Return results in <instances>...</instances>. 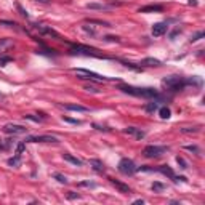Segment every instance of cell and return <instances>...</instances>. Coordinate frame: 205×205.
Returning <instances> with one entry per match:
<instances>
[{
    "instance_id": "cell-32",
    "label": "cell",
    "mask_w": 205,
    "mask_h": 205,
    "mask_svg": "<svg viewBox=\"0 0 205 205\" xmlns=\"http://www.w3.org/2000/svg\"><path fill=\"white\" fill-rule=\"evenodd\" d=\"M176 162H178L180 165H181V168H187V162H186L183 157H176Z\"/></svg>"
},
{
    "instance_id": "cell-13",
    "label": "cell",
    "mask_w": 205,
    "mask_h": 205,
    "mask_svg": "<svg viewBox=\"0 0 205 205\" xmlns=\"http://www.w3.org/2000/svg\"><path fill=\"white\" fill-rule=\"evenodd\" d=\"M90 167L95 170V172H98V173H103L104 172V163L101 162V160H98V159H90Z\"/></svg>"
},
{
    "instance_id": "cell-28",
    "label": "cell",
    "mask_w": 205,
    "mask_h": 205,
    "mask_svg": "<svg viewBox=\"0 0 205 205\" xmlns=\"http://www.w3.org/2000/svg\"><path fill=\"white\" fill-rule=\"evenodd\" d=\"M96 184L95 183H91V181H82V183H79V187H95Z\"/></svg>"
},
{
    "instance_id": "cell-4",
    "label": "cell",
    "mask_w": 205,
    "mask_h": 205,
    "mask_svg": "<svg viewBox=\"0 0 205 205\" xmlns=\"http://www.w3.org/2000/svg\"><path fill=\"white\" fill-rule=\"evenodd\" d=\"M72 72L74 74H77L79 75V79H90V80H98V82H104V80H109L107 77H101L100 74H96V72H91V71H88V69H80V67H74L72 69Z\"/></svg>"
},
{
    "instance_id": "cell-30",
    "label": "cell",
    "mask_w": 205,
    "mask_h": 205,
    "mask_svg": "<svg viewBox=\"0 0 205 205\" xmlns=\"http://www.w3.org/2000/svg\"><path fill=\"white\" fill-rule=\"evenodd\" d=\"M202 37H203V32L200 31V32H197L196 35H192V37H191V40H189V42H191V44H192V42H197V40H199V38H202Z\"/></svg>"
},
{
    "instance_id": "cell-42",
    "label": "cell",
    "mask_w": 205,
    "mask_h": 205,
    "mask_svg": "<svg viewBox=\"0 0 205 205\" xmlns=\"http://www.w3.org/2000/svg\"><path fill=\"white\" fill-rule=\"evenodd\" d=\"M0 98H2V93H0Z\"/></svg>"
},
{
    "instance_id": "cell-5",
    "label": "cell",
    "mask_w": 205,
    "mask_h": 205,
    "mask_svg": "<svg viewBox=\"0 0 205 205\" xmlns=\"http://www.w3.org/2000/svg\"><path fill=\"white\" fill-rule=\"evenodd\" d=\"M136 170H138V167L135 165V162L131 160V159H122L120 162H119V172L122 173V175H127V176H130V175H133Z\"/></svg>"
},
{
    "instance_id": "cell-25",
    "label": "cell",
    "mask_w": 205,
    "mask_h": 205,
    "mask_svg": "<svg viewBox=\"0 0 205 205\" xmlns=\"http://www.w3.org/2000/svg\"><path fill=\"white\" fill-rule=\"evenodd\" d=\"M24 119H27V120H34V122H42V120H45L44 117H37V115H32V114H26Z\"/></svg>"
},
{
    "instance_id": "cell-8",
    "label": "cell",
    "mask_w": 205,
    "mask_h": 205,
    "mask_svg": "<svg viewBox=\"0 0 205 205\" xmlns=\"http://www.w3.org/2000/svg\"><path fill=\"white\" fill-rule=\"evenodd\" d=\"M3 131L10 133V135H24V133H27V128L23 125H16V124H7L3 127Z\"/></svg>"
},
{
    "instance_id": "cell-12",
    "label": "cell",
    "mask_w": 205,
    "mask_h": 205,
    "mask_svg": "<svg viewBox=\"0 0 205 205\" xmlns=\"http://www.w3.org/2000/svg\"><path fill=\"white\" fill-rule=\"evenodd\" d=\"M124 133H125V135H133L136 140L144 138V131L140 130V128H135V127H127V128H124Z\"/></svg>"
},
{
    "instance_id": "cell-17",
    "label": "cell",
    "mask_w": 205,
    "mask_h": 205,
    "mask_svg": "<svg viewBox=\"0 0 205 205\" xmlns=\"http://www.w3.org/2000/svg\"><path fill=\"white\" fill-rule=\"evenodd\" d=\"M157 172H160L162 175H165V176H168V178H175V173H173V170L168 167V165H160L159 168H157Z\"/></svg>"
},
{
    "instance_id": "cell-7",
    "label": "cell",
    "mask_w": 205,
    "mask_h": 205,
    "mask_svg": "<svg viewBox=\"0 0 205 205\" xmlns=\"http://www.w3.org/2000/svg\"><path fill=\"white\" fill-rule=\"evenodd\" d=\"M24 143H59V140L51 135H37V136H27Z\"/></svg>"
},
{
    "instance_id": "cell-11",
    "label": "cell",
    "mask_w": 205,
    "mask_h": 205,
    "mask_svg": "<svg viewBox=\"0 0 205 205\" xmlns=\"http://www.w3.org/2000/svg\"><path fill=\"white\" fill-rule=\"evenodd\" d=\"M109 181H111L112 186H115L119 189V192H122V194H130L131 192V189L128 187V184H124V183H120V181H117L114 178H109Z\"/></svg>"
},
{
    "instance_id": "cell-2",
    "label": "cell",
    "mask_w": 205,
    "mask_h": 205,
    "mask_svg": "<svg viewBox=\"0 0 205 205\" xmlns=\"http://www.w3.org/2000/svg\"><path fill=\"white\" fill-rule=\"evenodd\" d=\"M162 85L168 90H172V91H178V90H183L187 85V80L184 77H180V75H170V77L162 80Z\"/></svg>"
},
{
    "instance_id": "cell-14",
    "label": "cell",
    "mask_w": 205,
    "mask_h": 205,
    "mask_svg": "<svg viewBox=\"0 0 205 205\" xmlns=\"http://www.w3.org/2000/svg\"><path fill=\"white\" fill-rule=\"evenodd\" d=\"M64 109L67 111H75V112H88V107H84L80 104H63Z\"/></svg>"
},
{
    "instance_id": "cell-36",
    "label": "cell",
    "mask_w": 205,
    "mask_h": 205,
    "mask_svg": "<svg viewBox=\"0 0 205 205\" xmlns=\"http://www.w3.org/2000/svg\"><path fill=\"white\" fill-rule=\"evenodd\" d=\"M79 197H80V196L75 194V192H72V191H69V194H67V199H71V200H72V199H79Z\"/></svg>"
},
{
    "instance_id": "cell-24",
    "label": "cell",
    "mask_w": 205,
    "mask_h": 205,
    "mask_svg": "<svg viewBox=\"0 0 205 205\" xmlns=\"http://www.w3.org/2000/svg\"><path fill=\"white\" fill-rule=\"evenodd\" d=\"M90 24H100V26H104V27H111V24L106 23V21H100V19H88Z\"/></svg>"
},
{
    "instance_id": "cell-9",
    "label": "cell",
    "mask_w": 205,
    "mask_h": 205,
    "mask_svg": "<svg viewBox=\"0 0 205 205\" xmlns=\"http://www.w3.org/2000/svg\"><path fill=\"white\" fill-rule=\"evenodd\" d=\"M35 29L38 31V32H42V34H47V35H51V37H54L56 40H64L56 31H53L51 27H47V26H40V24H37L35 26Z\"/></svg>"
},
{
    "instance_id": "cell-20",
    "label": "cell",
    "mask_w": 205,
    "mask_h": 205,
    "mask_svg": "<svg viewBox=\"0 0 205 205\" xmlns=\"http://www.w3.org/2000/svg\"><path fill=\"white\" fill-rule=\"evenodd\" d=\"M159 115H160V119H170L172 112H170V109L167 106H163V107L159 109Z\"/></svg>"
},
{
    "instance_id": "cell-39",
    "label": "cell",
    "mask_w": 205,
    "mask_h": 205,
    "mask_svg": "<svg viewBox=\"0 0 205 205\" xmlns=\"http://www.w3.org/2000/svg\"><path fill=\"white\" fill-rule=\"evenodd\" d=\"M187 3H189V5H194V7H197V0H189Z\"/></svg>"
},
{
    "instance_id": "cell-37",
    "label": "cell",
    "mask_w": 205,
    "mask_h": 205,
    "mask_svg": "<svg viewBox=\"0 0 205 205\" xmlns=\"http://www.w3.org/2000/svg\"><path fill=\"white\" fill-rule=\"evenodd\" d=\"M11 58L10 56H5V58H0V66H5V63H10Z\"/></svg>"
},
{
    "instance_id": "cell-22",
    "label": "cell",
    "mask_w": 205,
    "mask_h": 205,
    "mask_svg": "<svg viewBox=\"0 0 205 205\" xmlns=\"http://www.w3.org/2000/svg\"><path fill=\"white\" fill-rule=\"evenodd\" d=\"M87 8L88 10H107V7L101 3H87Z\"/></svg>"
},
{
    "instance_id": "cell-10",
    "label": "cell",
    "mask_w": 205,
    "mask_h": 205,
    "mask_svg": "<svg viewBox=\"0 0 205 205\" xmlns=\"http://www.w3.org/2000/svg\"><path fill=\"white\" fill-rule=\"evenodd\" d=\"M167 29H168L167 23H157V24L152 26V35L154 37H160V35H163L167 32Z\"/></svg>"
},
{
    "instance_id": "cell-18",
    "label": "cell",
    "mask_w": 205,
    "mask_h": 205,
    "mask_svg": "<svg viewBox=\"0 0 205 205\" xmlns=\"http://www.w3.org/2000/svg\"><path fill=\"white\" fill-rule=\"evenodd\" d=\"M151 11H162V7L160 5H147V7L140 8V13H151Z\"/></svg>"
},
{
    "instance_id": "cell-6",
    "label": "cell",
    "mask_w": 205,
    "mask_h": 205,
    "mask_svg": "<svg viewBox=\"0 0 205 205\" xmlns=\"http://www.w3.org/2000/svg\"><path fill=\"white\" fill-rule=\"evenodd\" d=\"M72 53L85 54V56H95V58H104L101 53H98V50H96V48L85 47V45H72Z\"/></svg>"
},
{
    "instance_id": "cell-41",
    "label": "cell",
    "mask_w": 205,
    "mask_h": 205,
    "mask_svg": "<svg viewBox=\"0 0 205 205\" xmlns=\"http://www.w3.org/2000/svg\"><path fill=\"white\" fill-rule=\"evenodd\" d=\"M35 2H40V3H47L48 0H35Z\"/></svg>"
},
{
    "instance_id": "cell-40",
    "label": "cell",
    "mask_w": 205,
    "mask_h": 205,
    "mask_svg": "<svg viewBox=\"0 0 205 205\" xmlns=\"http://www.w3.org/2000/svg\"><path fill=\"white\" fill-rule=\"evenodd\" d=\"M135 203H138V205L141 203V205H143V203H144V200H141V199H138V200H135Z\"/></svg>"
},
{
    "instance_id": "cell-26",
    "label": "cell",
    "mask_w": 205,
    "mask_h": 205,
    "mask_svg": "<svg viewBox=\"0 0 205 205\" xmlns=\"http://www.w3.org/2000/svg\"><path fill=\"white\" fill-rule=\"evenodd\" d=\"M53 176H54V178H56V180H58L59 183H63V184H66V183H67L66 176H64V175H61V173H54Z\"/></svg>"
},
{
    "instance_id": "cell-15",
    "label": "cell",
    "mask_w": 205,
    "mask_h": 205,
    "mask_svg": "<svg viewBox=\"0 0 205 205\" xmlns=\"http://www.w3.org/2000/svg\"><path fill=\"white\" fill-rule=\"evenodd\" d=\"M11 47H13V40L11 38H0V54L5 53Z\"/></svg>"
},
{
    "instance_id": "cell-21",
    "label": "cell",
    "mask_w": 205,
    "mask_h": 205,
    "mask_svg": "<svg viewBox=\"0 0 205 205\" xmlns=\"http://www.w3.org/2000/svg\"><path fill=\"white\" fill-rule=\"evenodd\" d=\"M19 163H21V156L19 154H16L15 157L8 159V165L10 167H19Z\"/></svg>"
},
{
    "instance_id": "cell-31",
    "label": "cell",
    "mask_w": 205,
    "mask_h": 205,
    "mask_svg": "<svg viewBox=\"0 0 205 205\" xmlns=\"http://www.w3.org/2000/svg\"><path fill=\"white\" fill-rule=\"evenodd\" d=\"M24 147H26V143H24V141H23V143H19V144L16 146V154H19V156H21V154H23V151H24Z\"/></svg>"
},
{
    "instance_id": "cell-35",
    "label": "cell",
    "mask_w": 205,
    "mask_h": 205,
    "mask_svg": "<svg viewBox=\"0 0 205 205\" xmlns=\"http://www.w3.org/2000/svg\"><path fill=\"white\" fill-rule=\"evenodd\" d=\"M186 149H187V151H191V152H197V154L200 152L197 146H186Z\"/></svg>"
},
{
    "instance_id": "cell-23",
    "label": "cell",
    "mask_w": 205,
    "mask_h": 205,
    "mask_svg": "<svg viewBox=\"0 0 205 205\" xmlns=\"http://www.w3.org/2000/svg\"><path fill=\"white\" fill-rule=\"evenodd\" d=\"M165 189V184H162V183H152V191L154 192H160V191H163Z\"/></svg>"
},
{
    "instance_id": "cell-19",
    "label": "cell",
    "mask_w": 205,
    "mask_h": 205,
    "mask_svg": "<svg viewBox=\"0 0 205 205\" xmlns=\"http://www.w3.org/2000/svg\"><path fill=\"white\" fill-rule=\"evenodd\" d=\"M140 64H141V66H160L162 63H160L159 59H156V58H146V59H143Z\"/></svg>"
},
{
    "instance_id": "cell-1",
    "label": "cell",
    "mask_w": 205,
    "mask_h": 205,
    "mask_svg": "<svg viewBox=\"0 0 205 205\" xmlns=\"http://www.w3.org/2000/svg\"><path fill=\"white\" fill-rule=\"evenodd\" d=\"M119 90H122L127 95L138 98H157L159 91L156 88H143V87H133V85H119Z\"/></svg>"
},
{
    "instance_id": "cell-38",
    "label": "cell",
    "mask_w": 205,
    "mask_h": 205,
    "mask_svg": "<svg viewBox=\"0 0 205 205\" xmlns=\"http://www.w3.org/2000/svg\"><path fill=\"white\" fill-rule=\"evenodd\" d=\"M63 119H64L66 122H71V124H75V125H80V124H82V122H80V120H74V119H67V117H63Z\"/></svg>"
},
{
    "instance_id": "cell-29",
    "label": "cell",
    "mask_w": 205,
    "mask_h": 205,
    "mask_svg": "<svg viewBox=\"0 0 205 205\" xmlns=\"http://www.w3.org/2000/svg\"><path fill=\"white\" fill-rule=\"evenodd\" d=\"M156 109H157V103H149V104L146 106V111H147V112H154Z\"/></svg>"
},
{
    "instance_id": "cell-3",
    "label": "cell",
    "mask_w": 205,
    "mask_h": 205,
    "mask_svg": "<svg viewBox=\"0 0 205 205\" xmlns=\"http://www.w3.org/2000/svg\"><path fill=\"white\" fill-rule=\"evenodd\" d=\"M167 151H168L167 146H154V144H151V146H146L143 149V156L147 157V159H154V157H160Z\"/></svg>"
},
{
    "instance_id": "cell-27",
    "label": "cell",
    "mask_w": 205,
    "mask_h": 205,
    "mask_svg": "<svg viewBox=\"0 0 205 205\" xmlns=\"http://www.w3.org/2000/svg\"><path fill=\"white\" fill-rule=\"evenodd\" d=\"M0 26H7V27H16V23H11V21H5V19H0Z\"/></svg>"
},
{
    "instance_id": "cell-34",
    "label": "cell",
    "mask_w": 205,
    "mask_h": 205,
    "mask_svg": "<svg viewBox=\"0 0 205 205\" xmlns=\"http://www.w3.org/2000/svg\"><path fill=\"white\" fill-rule=\"evenodd\" d=\"M183 133H197L199 131V127H194V128H181Z\"/></svg>"
},
{
    "instance_id": "cell-33",
    "label": "cell",
    "mask_w": 205,
    "mask_h": 205,
    "mask_svg": "<svg viewBox=\"0 0 205 205\" xmlns=\"http://www.w3.org/2000/svg\"><path fill=\"white\" fill-rule=\"evenodd\" d=\"M85 90L87 91H91V93H100L101 90H98L96 87H93V85H85Z\"/></svg>"
},
{
    "instance_id": "cell-16",
    "label": "cell",
    "mask_w": 205,
    "mask_h": 205,
    "mask_svg": "<svg viewBox=\"0 0 205 205\" xmlns=\"http://www.w3.org/2000/svg\"><path fill=\"white\" fill-rule=\"evenodd\" d=\"M63 159H64V160H67V162H71V163H74V165H77V167H80L82 163H84L80 159L74 157L72 154H67V152H64V154H63Z\"/></svg>"
}]
</instances>
